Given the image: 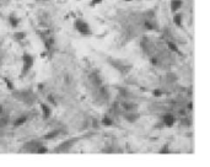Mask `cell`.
<instances>
[{"mask_svg": "<svg viewBox=\"0 0 210 167\" xmlns=\"http://www.w3.org/2000/svg\"><path fill=\"white\" fill-rule=\"evenodd\" d=\"M74 27H75V30L83 36H91L92 34V30H91L90 25L86 21H84L83 18H76L75 22H74Z\"/></svg>", "mask_w": 210, "mask_h": 167, "instance_id": "cell-1", "label": "cell"}, {"mask_svg": "<svg viewBox=\"0 0 210 167\" xmlns=\"http://www.w3.org/2000/svg\"><path fill=\"white\" fill-rule=\"evenodd\" d=\"M22 63H23V65H22L21 75H26V74L31 70V68L33 67V64H34V58L32 57L31 54L25 53V54L22 55Z\"/></svg>", "mask_w": 210, "mask_h": 167, "instance_id": "cell-2", "label": "cell"}, {"mask_svg": "<svg viewBox=\"0 0 210 167\" xmlns=\"http://www.w3.org/2000/svg\"><path fill=\"white\" fill-rule=\"evenodd\" d=\"M175 122H176V118H175V116L173 114H166L165 117H163V123H165V125L166 127H172L173 124H175Z\"/></svg>", "mask_w": 210, "mask_h": 167, "instance_id": "cell-3", "label": "cell"}, {"mask_svg": "<svg viewBox=\"0 0 210 167\" xmlns=\"http://www.w3.org/2000/svg\"><path fill=\"white\" fill-rule=\"evenodd\" d=\"M183 5V1L182 0H171V10L173 12H177L179 9Z\"/></svg>", "mask_w": 210, "mask_h": 167, "instance_id": "cell-4", "label": "cell"}, {"mask_svg": "<svg viewBox=\"0 0 210 167\" xmlns=\"http://www.w3.org/2000/svg\"><path fill=\"white\" fill-rule=\"evenodd\" d=\"M41 109H42V113H43V118L44 119H48L52 114V109L44 103H41Z\"/></svg>", "mask_w": 210, "mask_h": 167, "instance_id": "cell-5", "label": "cell"}, {"mask_svg": "<svg viewBox=\"0 0 210 167\" xmlns=\"http://www.w3.org/2000/svg\"><path fill=\"white\" fill-rule=\"evenodd\" d=\"M173 22H175L177 27H182V25H183V16H182V14L176 12L175 16H173Z\"/></svg>", "mask_w": 210, "mask_h": 167, "instance_id": "cell-6", "label": "cell"}, {"mask_svg": "<svg viewBox=\"0 0 210 167\" xmlns=\"http://www.w3.org/2000/svg\"><path fill=\"white\" fill-rule=\"evenodd\" d=\"M102 124H103V125H107V127H111V125L113 124V120H112V118H109L108 116H105V117L102 118Z\"/></svg>", "mask_w": 210, "mask_h": 167, "instance_id": "cell-7", "label": "cell"}, {"mask_svg": "<svg viewBox=\"0 0 210 167\" xmlns=\"http://www.w3.org/2000/svg\"><path fill=\"white\" fill-rule=\"evenodd\" d=\"M9 21H10V25L14 27V29H16V27L19 26V22H20V21H19V18H16V17L12 16V15L10 16V18H9Z\"/></svg>", "mask_w": 210, "mask_h": 167, "instance_id": "cell-8", "label": "cell"}, {"mask_svg": "<svg viewBox=\"0 0 210 167\" xmlns=\"http://www.w3.org/2000/svg\"><path fill=\"white\" fill-rule=\"evenodd\" d=\"M27 120V117L26 116H21L19 119H16L15 120V127H20V125H22Z\"/></svg>", "mask_w": 210, "mask_h": 167, "instance_id": "cell-9", "label": "cell"}, {"mask_svg": "<svg viewBox=\"0 0 210 167\" xmlns=\"http://www.w3.org/2000/svg\"><path fill=\"white\" fill-rule=\"evenodd\" d=\"M57 135H59V130H54V132H50L48 134L44 135V139H47V140H49V139H54Z\"/></svg>", "mask_w": 210, "mask_h": 167, "instance_id": "cell-10", "label": "cell"}, {"mask_svg": "<svg viewBox=\"0 0 210 167\" xmlns=\"http://www.w3.org/2000/svg\"><path fill=\"white\" fill-rule=\"evenodd\" d=\"M167 45H168V48H170L172 52H176V53L179 52V51H178V47H177V45H176L175 43H173V42H168Z\"/></svg>", "mask_w": 210, "mask_h": 167, "instance_id": "cell-11", "label": "cell"}, {"mask_svg": "<svg viewBox=\"0 0 210 167\" xmlns=\"http://www.w3.org/2000/svg\"><path fill=\"white\" fill-rule=\"evenodd\" d=\"M123 107H124V109H127V111H134L135 109V105H132V103H123Z\"/></svg>", "mask_w": 210, "mask_h": 167, "instance_id": "cell-12", "label": "cell"}, {"mask_svg": "<svg viewBox=\"0 0 210 167\" xmlns=\"http://www.w3.org/2000/svg\"><path fill=\"white\" fill-rule=\"evenodd\" d=\"M25 36H26V34H25L23 32H20V33H19V32H16V33H14V37H15V38H16L17 41L23 40V38H25Z\"/></svg>", "mask_w": 210, "mask_h": 167, "instance_id": "cell-13", "label": "cell"}, {"mask_svg": "<svg viewBox=\"0 0 210 167\" xmlns=\"http://www.w3.org/2000/svg\"><path fill=\"white\" fill-rule=\"evenodd\" d=\"M144 26H145V29H146V30H149V31H152V30L155 29V27H154V25H152L150 21H145V22H144Z\"/></svg>", "mask_w": 210, "mask_h": 167, "instance_id": "cell-14", "label": "cell"}, {"mask_svg": "<svg viewBox=\"0 0 210 167\" xmlns=\"http://www.w3.org/2000/svg\"><path fill=\"white\" fill-rule=\"evenodd\" d=\"M152 94H154L155 97H161V96H162V91L159 90V89H156V90H154V91H152Z\"/></svg>", "mask_w": 210, "mask_h": 167, "instance_id": "cell-15", "label": "cell"}, {"mask_svg": "<svg viewBox=\"0 0 210 167\" xmlns=\"http://www.w3.org/2000/svg\"><path fill=\"white\" fill-rule=\"evenodd\" d=\"M136 119H138V116H133V114L127 116V120H129V122H135Z\"/></svg>", "mask_w": 210, "mask_h": 167, "instance_id": "cell-16", "label": "cell"}, {"mask_svg": "<svg viewBox=\"0 0 210 167\" xmlns=\"http://www.w3.org/2000/svg\"><path fill=\"white\" fill-rule=\"evenodd\" d=\"M47 151H48V150L45 149L44 146H40V149L37 150V152H38V154H45V152H47Z\"/></svg>", "mask_w": 210, "mask_h": 167, "instance_id": "cell-17", "label": "cell"}, {"mask_svg": "<svg viewBox=\"0 0 210 167\" xmlns=\"http://www.w3.org/2000/svg\"><path fill=\"white\" fill-rule=\"evenodd\" d=\"M4 81L6 82V85H7V87H9V90H12V89H14V87H12V85H11V82H10V81H9V80H7L6 78H4Z\"/></svg>", "mask_w": 210, "mask_h": 167, "instance_id": "cell-18", "label": "cell"}, {"mask_svg": "<svg viewBox=\"0 0 210 167\" xmlns=\"http://www.w3.org/2000/svg\"><path fill=\"white\" fill-rule=\"evenodd\" d=\"M103 0H92V1L90 3V5L91 6H95V5H97V4H100V3H102Z\"/></svg>", "mask_w": 210, "mask_h": 167, "instance_id": "cell-19", "label": "cell"}, {"mask_svg": "<svg viewBox=\"0 0 210 167\" xmlns=\"http://www.w3.org/2000/svg\"><path fill=\"white\" fill-rule=\"evenodd\" d=\"M188 109H193V103H192V102H190V103H188Z\"/></svg>", "mask_w": 210, "mask_h": 167, "instance_id": "cell-20", "label": "cell"}, {"mask_svg": "<svg viewBox=\"0 0 210 167\" xmlns=\"http://www.w3.org/2000/svg\"><path fill=\"white\" fill-rule=\"evenodd\" d=\"M3 112H4V107H3L1 105H0V116L3 114Z\"/></svg>", "mask_w": 210, "mask_h": 167, "instance_id": "cell-21", "label": "cell"}, {"mask_svg": "<svg viewBox=\"0 0 210 167\" xmlns=\"http://www.w3.org/2000/svg\"><path fill=\"white\" fill-rule=\"evenodd\" d=\"M151 62H152V64H156V63H157V60H156V58H152V60H151Z\"/></svg>", "mask_w": 210, "mask_h": 167, "instance_id": "cell-22", "label": "cell"}, {"mask_svg": "<svg viewBox=\"0 0 210 167\" xmlns=\"http://www.w3.org/2000/svg\"><path fill=\"white\" fill-rule=\"evenodd\" d=\"M124 1H132V0H124Z\"/></svg>", "mask_w": 210, "mask_h": 167, "instance_id": "cell-23", "label": "cell"}]
</instances>
